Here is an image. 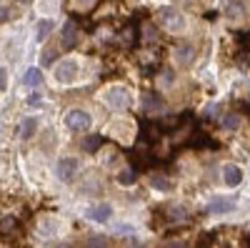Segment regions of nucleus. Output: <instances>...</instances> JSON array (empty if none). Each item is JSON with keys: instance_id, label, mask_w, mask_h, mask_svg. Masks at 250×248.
<instances>
[{"instance_id": "1", "label": "nucleus", "mask_w": 250, "mask_h": 248, "mask_svg": "<svg viewBox=\"0 0 250 248\" xmlns=\"http://www.w3.org/2000/svg\"><path fill=\"white\" fill-rule=\"evenodd\" d=\"M158 20H160V25L168 30V33H180V30L185 28V18H183V13L175 10V8H170V5L158 10Z\"/></svg>"}, {"instance_id": "2", "label": "nucleus", "mask_w": 250, "mask_h": 248, "mask_svg": "<svg viewBox=\"0 0 250 248\" xmlns=\"http://www.w3.org/2000/svg\"><path fill=\"white\" fill-rule=\"evenodd\" d=\"M90 123H93V118H90L85 111H80V108L65 113V126H68L73 133H85V131L90 128Z\"/></svg>"}, {"instance_id": "3", "label": "nucleus", "mask_w": 250, "mask_h": 248, "mask_svg": "<svg viewBox=\"0 0 250 248\" xmlns=\"http://www.w3.org/2000/svg\"><path fill=\"white\" fill-rule=\"evenodd\" d=\"M105 103L113 108V111H128L130 108V103H133V98H130V93L125 90V88H110L108 93H105Z\"/></svg>"}, {"instance_id": "4", "label": "nucleus", "mask_w": 250, "mask_h": 248, "mask_svg": "<svg viewBox=\"0 0 250 248\" xmlns=\"http://www.w3.org/2000/svg\"><path fill=\"white\" fill-rule=\"evenodd\" d=\"M55 78H58V83H73L78 78V63H73V60H60V66L55 68Z\"/></svg>"}, {"instance_id": "5", "label": "nucleus", "mask_w": 250, "mask_h": 248, "mask_svg": "<svg viewBox=\"0 0 250 248\" xmlns=\"http://www.w3.org/2000/svg\"><path fill=\"white\" fill-rule=\"evenodd\" d=\"M78 40H80L78 28H75L73 20H68V23L62 25V30H60V43H62V48H65V50H70V48L78 45Z\"/></svg>"}, {"instance_id": "6", "label": "nucleus", "mask_w": 250, "mask_h": 248, "mask_svg": "<svg viewBox=\"0 0 250 248\" xmlns=\"http://www.w3.org/2000/svg\"><path fill=\"white\" fill-rule=\"evenodd\" d=\"M78 173V160L75 158H60L58 160V178L60 180H73Z\"/></svg>"}, {"instance_id": "7", "label": "nucleus", "mask_w": 250, "mask_h": 248, "mask_svg": "<svg viewBox=\"0 0 250 248\" xmlns=\"http://www.w3.org/2000/svg\"><path fill=\"white\" fill-rule=\"evenodd\" d=\"M110 216H113V208L108 203H98V205H93V208L88 211V218L95 221V223H105V221H110Z\"/></svg>"}, {"instance_id": "8", "label": "nucleus", "mask_w": 250, "mask_h": 248, "mask_svg": "<svg viewBox=\"0 0 250 248\" xmlns=\"http://www.w3.org/2000/svg\"><path fill=\"white\" fill-rule=\"evenodd\" d=\"M175 58H178L180 66H190L193 58H195V48H193L190 43H180L178 50H175Z\"/></svg>"}, {"instance_id": "9", "label": "nucleus", "mask_w": 250, "mask_h": 248, "mask_svg": "<svg viewBox=\"0 0 250 248\" xmlns=\"http://www.w3.org/2000/svg\"><path fill=\"white\" fill-rule=\"evenodd\" d=\"M143 111H145V113H158V111H163V98L155 95V93H145V95H143Z\"/></svg>"}, {"instance_id": "10", "label": "nucleus", "mask_w": 250, "mask_h": 248, "mask_svg": "<svg viewBox=\"0 0 250 248\" xmlns=\"http://www.w3.org/2000/svg\"><path fill=\"white\" fill-rule=\"evenodd\" d=\"M233 208H235V203L230 198H215V201L208 203V213H228Z\"/></svg>"}, {"instance_id": "11", "label": "nucleus", "mask_w": 250, "mask_h": 248, "mask_svg": "<svg viewBox=\"0 0 250 248\" xmlns=\"http://www.w3.org/2000/svg\"><path fill=\"white\" fill-rule=\"evenodd\" d=\"M35 131H38V120H35V118H25V120L18 126V135L23 138V140L33 138V133H35Z\"/></svg>"}, {"instance_id": "12", "label": "nucleus", "mask_w": 250, "mask_h": 248, "mask_svg": "<svg viewBox=\"0 0 250 248\" xmlns=\"http://www.w3.org/2000/svg\"><path fill=\"white\" fill-rule=\"evenodd\" d=\"M223 178H225V183H228V185H240L243 173H240L238 165H225V168H223Z\"/></svg>"}, {"instance_id": "13", "label": "nucleus", "mask_w": 250, "mask_h": 248, "mask_svg": "<svg viewBox=\"0 0 250 248\" xmlns=\"http://www.w3.org/2000/svg\"><path fill=\"white\" fill-rule=\"evenodd\" d=\"M103 143H105V140H103L100 135H90V138H85V140L80 143V148H83V151H88V153H95V151L103 148Z\"/></svg>"}, {"instance_id": "14", "label": "nucleus", "mask_w": 250, "mask_h": 248, "mask_svg": "<svg viewBox=\"0 0 250 248\" xmlns=\"http://www.w3.org/2000/svg\"><path fill=\"white\" fill-rule=\"evenodd\" d=\"M23 83H25V86H30V88H35L38 83H43V75H40V70H38V68H30V70H25Z\"/></svg>"}, {"instance_id": "15", "label": "nucleus", "mask_w": 250, "mask_h": 248, "mask_svg": "<svg viewBox=\"0 0 250 248\" xmlns=\"http://www.w3.org/2000/svg\"><path fill=\"white\" fill-rule=\"evenodd\" d=\"M53 30V20H40V25H38V40H45Z\"/></svg>"}, {"instance_id": "16", "label": "nucleus", "mask_w": 250, "mask_h": 248, "mask_svg": "<svg viewBox=\"0 0 250 248\" xmlns=\"http://www.w3.org/2000/svg\"><path fill=\"white\" fill-rule=\"evenodd\" d=\"M238 126H240V115L230 113V115H225V118H223V128H225V131H235Z\"/></svg>"}, {"instance_id": "17", "label": "nucleus", "mask_w": 250, "mask_h": 248, "mask_svg": "<svg viewBox=\"0 0 250 248\" xmlns=\"http://www.w3.org/2000/svg\"><path fill=\"white\" fill-rule=\"evenodd\" d=\"M150 183H153V188H158V191H170V180L165 176H153Z\"/></svg>"}, {"instance_id": "18", "label": "nucleus", "mask_w": 250, "mask_h": 248, "mask_svg": "<svg viewBox=\"0 0 250 248\" xmlns=\"http://www.w3.org/2000/svg\"><path fill=\"white\" fill-rule=\"evenodd\" d=\"M228 15H230V18H243V3H240V0H230V5H228Z\"/></svg>"}, {"instance_id": "19", "label": "nucleus", "mask_w": 250, "mask_h": 248, "mask_svg": "<svg viewBox=\"0 0 250 248\" xmlns=\"http://www.w3.org/2000/svg\"><path fill=\"white\" fill-rule=\"evenodd\" d=\"M13 228H15V218H13V216H5L3 223H0V231L8 236V233H13Z\"/></svg>"}, {"instance_id": "20", "label": "nucleus", "mask_w": 250, "mask_h": 248, "mask_svg": "<svg viewBox=\"0 0 250 248\" xmlns=\"http://www.w3.org/2000/svg\"><path fill=\"white\" fill-rule=\"evenodd\" d=\"M95 3H98V0H75V8H80L83 13H88V10L95 8Z\"/></svg>"}, {"instance_id": "21", "label": "nucleus", "mask_w": 250, "mask_h": 248, "mask_svg": "<svg viewBox=\"0 0 250 248\" xmlns=\"http://www.w3.org/2000/svg\"><path fill=\"white\" fill-rule=\"evenodd\" d=\"M118 180H120L123 185H130V183L135 180V173H133V171H123V173L118 176Z\"/></svg>"}, {"instance_id": "22", "label": "nucleus", "mask_w": 250, "mask_h": 248, "mask_svg": "<svg viewBox=\"0 0 250 248\" xmlns=\"http://www.w3.org/2000/svg\"><path fill=\"white\" fill-rule=\"evenodd\" d=\"M40 103H43V95H40V93H30V95H28V106L38 108Z\"/></svg>"}, {"instance_id": "23", "label": "nucleus", "mask_w": 250, "mask_h": 248, "mask_svg": "<svg viewBox=\"0 0 250 248\" xmlns=\"http://www.w3.org/2000/svg\"><path fill=\"white\" fill-rule=\"evenodd\" d=\"M0 88H3V90L8 88V70H5V68L0 70Z\"/></svg>"}, {"instance_id": "24", "label": "nucleus", "mask_w": 250, "mask_h": 248, "mask_svg": "<svg viewBox=\"0 0 250 248\" xmlns=\"http://www.w3.org/2000/svg\"><path fill=\"white\" fill-rule=\"evenodd\" d=\"M105 246V238H90V248H103Z\"/></svg>"}, {"instance_id": "25", "label": "nucleus", "mask_w": 250, "mask_h": 248, "mask_svg": "<svg viewBox=\"0 0 250 248\" xmlns=\"http://www.w3.org/2000/svg\"><path fill=\"white\" fill-rule=\"evenodd\" d=\"M240 45L250 48V33H245V35H243V40H240Z\"/></svg>"}, {"instance_id": "26", "label": "nucleus", "mask_w": 250, "mask_h": 248, "mask_svg": "<svg viewBox=\"0 0 250 248\" xmlns=\"http://www.w3.org/2000/svg\"><path fill=\"white\" fill-rule=\"evenodd\" d=\"M15 3H20V5H30L33 0H15Z\"/></svg>"}, {"instance_id": "27", "label": "nucleus", "mask_w": 250, "mask_h": 248, "mask_svg": "<svg viewBox=\"0 0 250 248\" xmlns=\"http://www.w3.org/2000/svg\"><path fill=\"white\" fill-rule=\"evenodd\" d=\"M60 248H70V246H60Z\"/></svg>"}, {"instance_id": "28", "label": "nucleus", "mask_w": 250, "mask_h": 248, "mask_svg": "<svg viewBox=\"0 0 250 248\" xmlns=\"http://www.w3.org/2000/svg\"><path fill=\"white\" fill-rule=\"evenodd\" d=\"M133 248H143V246H133Z\"/></svg>"}]
</instances>
